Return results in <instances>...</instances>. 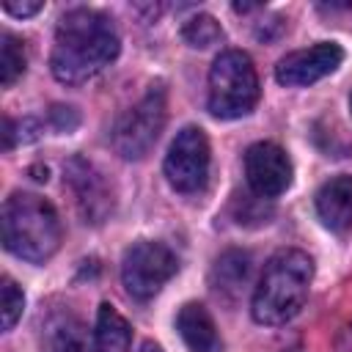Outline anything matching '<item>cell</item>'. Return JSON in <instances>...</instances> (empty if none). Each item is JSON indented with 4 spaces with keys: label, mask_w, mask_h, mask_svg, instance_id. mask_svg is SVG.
Returning <instances> with one entry per match:
<instances>
[{
    "label": "cell",
    "mask_w": 352,
    "mask_h": 352,
    "mask_svg": "<svg viewBox=\"0 0 352 352\" xmlns=\"http://www.w3.org/2000/svg\"><path fill=\"white\" fill-rule=\"evenodd\" d=\"M121 50L113 19L94 8H72L55 28L50 69L58 82L80 85L116 60Z\"/></svg>",
    "instance_id": "6da1fadb"
},
{
    "label": "cell",
    "mask_w": 352,
    "mask_h": 352,
    "mask_svg": "<svg viewBox=\"0 0 352 352\" xmlns=\"http://www.w3.org/2000/svg\"><path fill=\"white\" fill-rule=\"evenodd\" d=\"M311 280H314V261L308 253L297 248H283L272 253L261 270V278L250 300L253 319L270 327L292 322L308 300Z\"/></svg>",
    "instance_id": "7a4b0ae2"
},
{
    "label": "cell",
    "mask_w": 352,
    "mask_h": 352,
    "mask_svg": "<svg viewBox=\"0 0 352 352\" xmlns=\"http://www.w3.org/2000/svg\"><path fill=\"white\" fill-rule=\"evenodd\" d=\"M3 245L8 253L41 264L60 245V220L50 201L33 192H14L3 204Z\"/></svg>",
    "instance_id": "3957f363"
},
{
    "label": "cell",
    "mask_w": 352,
    "mask_h": 352,
    "mask_svg": "<svg viewBox=\"0 0 352 352\" xmlns=\"http://www.w3.org/2000/svg\"><path fill=\"white\" fill-rule=\"evenodd\" d=\"M258 102V74L248 52L226 50L209 69L206 107L214 118H242Z\"/></svg>",
    "instance_id": "277c9868"
},
{
    "label": "cell",
    "mask_w": 352,
    "mask_h": 352,
    "mask_svg": "<svg viewBox=\"0 0 352 352\" xmlns=\"http://www.w3.org/2000/svg\"><path fill=\"white\" fill-rule=\"evenodd\" d=\"M168 118L165 88L151 85L118 121L113 129V148L124 160H143L157 143Z\"/></svg>",
    "instance_id": "5b68a950"
},
{
    "label": "cell",
    "mask_w": 352,
    "mask_h": 352,
    "mask_svg": "<svg viewBox=\"0 0 352 352\" xmlns=\"http://www.w3.org/2000/svg\"><path fill=\"white\" fill-rule=\"evenodd\" d=\"M179 270L173 250L162 242H135L121 261V283L135 300L154 297Z\"/></svg>",
    "instance_id": "8992f818"
},
{
    "label": "cell",
    "mask_w": 352,
    "mask_h": 352,
    "mask_svg": "<svg viewBox=\"0 0 352 352\" xmlns=\"http://www.w3.org/2000/svg\"><path fill=\"white\" fill-rule=\"evenodd\" d=\"M209 140L204 129L184 126L176 132L168 154H165V179L179 192H195L206 184L209 176Z\"/></svg>",
    "instance_id": "52a82bcc"
},
{
    "label": "cell",
    "mask_w": 352,
    "mask_h": 352,
    "mask_svg": "<svg viewBox=\"0 0 352 352\" xmlns=\"http://www.w3.org/2000/svg\"><path fill=\"white\" fill-rule=\"evenodd\" d=\"M63 184L74 195V206L85 223H102L113 212V190L104 173L85 157H72L63 168Z\"/></svg>",
    "instance_id": "ba28073f"
},
{
    "label": "cell",
    "mask_w": 352,
    "mask_h": 352,
    "mask_svg": "<svg viewBox=\"0 0 352 352\" xmlns=\"http://www.w3.org/2000/svg\"><path fill=\"white\" fill-rule=\"evenodd\" d=\"M341 60H344V50L336 41H319L314 47L283 55L275 66V80L286 88H302L333 74L341 66Z\"/></svg>",
    "instance_id": "9c48e42d"
},
{
    "label": "cell",
    "mask_w": 352,
    "mask_h": 352,
    "mask_svg": "<svg viewBox=\"0 0 352 352\" xmlns=\"http://www.w3.org/2000/svg\"><path fill=\"white\" fill-rule=\"evenodd\" d=\"M245 176L250 190L258 198H278L292 184V162L289 154L270 140L253 143L245 151Z\"/></svg>",
    "instance_id": "30bf717a"
},
{
    "label": "cell",
    "mask_w": 352,
    "mask_h": 352,
    "mask_svg": "<svg viewBox=\"0 0 352 352\" xmlns=\"http://www.w3.org/2000/svg\"><path fill=\"white\" fill-rule=\"evenodd\" d=\"M41 352H96L88 327L69 311H55L41 324Z\"/></svg>",
    "instance_id": "8fae6325"
},
{
    "label": "cell",
    "mask_w": 352,
    "mask_h": 352,
    "mask_svg": "<svg viewBox=\"0 0 352 352\" xmlns=\"http://www.w3.org/2000/svg\"><path fill=\"white\" fill-rule=\"evenodd\" d=\"M316 214L330 231L352 228V176H333L316 190Z\"/></svg>",
    "instance_id": "7c38bea8"
},
{
    "label": "cell",
    "mask_w": 352,
    "mask_h": 352,
    "mask_svg": "<svg viewBox=\"0 0 352 352\" xmlns=\"http://www.w3.org/2000/svg\"><path fill=\"white\" fill-rule=\"evenodd\" d=\"M176 330L190 352H223V338L214 327V319L201 302H187L179 308Z\"/></svg>",
    "instance_id": "4fadbf2b"
},
{
    "label": "cell",
    "mask_w": 352,
    "mask_h": 352,
    "mask_svg": "<svg viewBox=\"0 0 352 352\" xmlns=\"http://www.w3.org/2000/svg\"><path fill=\"white\" fill-rule=\"evenodd\" d=\"M129 338H132L129 322L110 302H102L96 311V327H94L96 352H126Z\"/></svg>",
    "instance_id": "5bb4252c"
},
{
    "label": "cell",
    "mask_w": 352,
    "mask_h": 352,
    "mask_svg": "<svg viewBox=\"0 0 352 352\" xmlns=\"http://www.w3.org/2000/svg\"><path fill=\"white\" fill-rule=\"evenodd\" d=\"M248 272H250V258H248V253L228 250L226 256L217 258V267H214L217 292H226V289L239 292V286L248 283Z\"/></svg>",
    "instance_id": "9a60e30c"
},
{
    "label": "cell",
    "mask_w": 352,
    "mask_h": 352,
    "mask_svg": "<svg viewBox=\"0 0 352 352\" xmlns=\"http://www.w3.org/2000/svg\"><path fill=\"white\" fill-rule=\"evenodd\" d=\"M182 38L195 50H206V47H212V44H217L223 38V28H220V22L214 16L198 14V16H192V19H187L182 25Z\"/></svg>",
    "instance_id": "2e32d148"
},
{
    "label": "cell",
    "mask_w": 352,
    "mask_h": 352,
    "mask_svg": "<svg viewBox=\"0 0 352 352\" xmlns=\"http://www.w3.org/2000/svg\"><path fill=\"white\" fill-rule=\"evenodd\" d=\"M25 47L16 36L11 33H3V44H0V82L8 88L16 82V77H22L25 72Z\"/></svg>",
    "instance_id": "e0dca14e"
},
{
    "label": "cell",
    "mask_w": 352,
    "mask_h": 352,
    "mask_svg": "<svg viewBox=\"0 0 352 352\" xmlns=\"http://www.w3.org/2000/svg\"><path fill=\"white\" fill-rule=\"evenodd\" d=\"M0 314H3V330H11L16 324V319L22 316V308H25V294L22 289L11 280V278H3V289H0Z\"/></svg>",
    "instance_id": "ac0fdd59"
},
{
    "label": "cell",
    "mask_w": 352,
    "mask_h": 352,
    "mask_svg": "<svg viewBox=\"0 0 352 352\" xmlns=\"http://www.w3.org/2000/svg\"><path fill=\"white\" fill-rule=\"evenodd\" d=\"M50 118H52V126H55L58 132H69V129H74L77 121H80V116L74 113V107H63V104H55V107L50 110Z\"/></svg>",
    "instance_id": "d6986e66"
},
{
    "label": "cell",
    "mask_w": 352,
    "mask_h": 352,
    "mask_svg": "<svg viewBox=\"0 0 352 352\" xmlns=\"http://www.w3.org/2000/svg\"><path fill=\"white\" fill-rule=\"evenodd\" d=\"M3 8L14 16H30V14H38L41 11V3H14V0H6Z\"/></svg>",
    "instance_id": "ffe728a7"
},
{
    "label": "cell",
    "mask_w": 352,
    "mask_h": 352,
    "mask_svg": "<svg viewBox=\"0 0 352 352\" xmlns=\"http://www.w3.org/2000/svg\"><path fill=\"white\" fill-rule=\"evenodd\" d=\"M138 352H162V346L154 344V341H143V344L138 346Z\"/></svg>",
    "instance_id": "44dd1931"
},
{
    "label": "cell",
    "mask_w": 352,
    "mask_h": 352,
    "mask_svg": "<svg viewBox=\"0 0 352 352\" xmlns=\"http://www.w3.org/2000/svg\"><path fill=\"white\" fill-rule=\"evenodd\" d=\"M349 110H352V96H349Z\"/></svg>",
    "instance_id": "7402d4cb"
}]
</instances>
